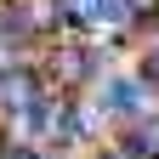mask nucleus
I'll return each instance as SVG.
<instances>
[{"mask_svg": "<svg viewBox=\"0 0 159 159\" xmlns=\"http://www.w3.org/2000/svg\"><path fill=\"white\" fill-rule=\"evenodd\" d=\"M0 102H6L29 131H40V114H46V91H40V74H29L23 63L0 74Z\"/></svg>", "mask_w": 159, "mask_h": 159, "instance_id": "1", "label": "nucleus"}, {"mask_svg": "<svg viewBox=\"0 0 159 159\" xmlns=\"http://www.w3.org/2000/svg\"><path fill=\"white\" fill-rule=\"evenodd\" d=\"M57 0H11L6 6V17H0V34L6 40H23V34H46V29H57Z\"/></svg>", "mask_w": 159, "mask_h": 159, "instance_id": "2", "label": "nucleus"}, {"mask_svg": "<svg viewBox=\"0 0 159 159\" xmlns=\"http://www.w3.org/2000/svg\"><path fill=\"white\" fill-rule=\"evenodd\" d=\"M148 102H153L148 80H108V91H102V108H108V114H125V119H136V114H153Z\"/></svg>", "mask_w": 159, "mask_h": 159, "instance_id": "3", "label": "nucleus"}, {"mask_svg": "<svg viewBox=\"0 0 159 159\" xmlns=\"http://www.w3.org/2000/svg\"><path fill=\"white\" fill-rule=\"evenodd\" d=\"M97 63H91V51L85 46H74V51H57V63H51V80L57 85H80V80H85Z\"/></svg>", "mask_w": 159, "mask_h": 159, "instance_id": "4", "label": "nucleus"}, {"mask_svg": "<svg viewBox=\"0 0 159 159\" xmlns=\"http://www.w3.org/2000/svg\"><path fill=\"white\" fill-rule=\"evenodd\" d=\"M125 148L136 159H159V114H136V125L125 136Z\"/></svg>", "mask_w": 159, "mask_h": 159, "instance_id": "5", "label": "nucleus"}, {"mask_svg": "<svg viewBox=\"0 0 159 159\" xmlns=\"http://www.w3.org/2000/svg\"><path fill=\"white\" fill-rule=\"evenodd\" d=\"M125 11H131V17H153V11H159V0H125Z\"/></svg>", "mask_w": 159, "mask_h": 159, "instance_id": "6", "label": "nucleus"}, {"mask_svg": "<svg viewBox=\"0 0 159 159\" xmlns=\"http://www.w3.org/2000/svg\"><path fill=\"white\" fill-rule=\"evenodd\" d=\"M6 68H17V51L6 46V40H0V74H6Z\"/></svg>", "mask_w": 159, "mask_h": 159, "instance_id": "7", "label": "nucleus"}, {"mask_svg": "<svg viewBox=\"0 0 159 159\" xmlns=\"http://www.w3.org/2000/svg\"><path fill=\"white\" fill-rule=\"evenodd\" d=\"M0 159H40L34 148H0Z\"/></svg>", "mask_w": 159, "mask_h": 159, "instance_id": "8", "label": "nucleus"}, {"mask_svg": "<svg viewBox=\"0 0 159 159\" xmlns=\"http://www.w3.org/2000/svg\"><path fill=\"white\" fill-rule=\"evenodd\" d=\"M97 159H136V153H131V148H102Z\"/></svg>", "mask_w": 159, "mask_h": 159, "instance_id": "9", "label": "nucleus"}, {"mask_svg": "<svg viewBox=\"0 0 159 159\" xmlns=\"http://www.w3.org/2000/svg\"><path fill=\"white\" fill-rule=\"evenodd\" d=\"M148 80H159V51H153V57H148Z\"/></svg>", "mask_w": 159, "mask_h": 159, "instance_id": "10", "label": "nucleus"}]
</instances>
